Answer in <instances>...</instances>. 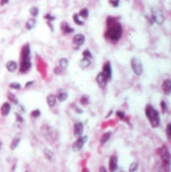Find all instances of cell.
<instances>
[{
    "label": "cell",
    "instance_id": "obj_1",
    "mask_svg": "<svg viewBox=\"0 0 171 172\" xmlns=\"http://www.w3.org/2000/svg\"><path fill=\"white\" fill-rule=\"evenodd\" d=\"M123 34V27L117 18L109 16L107 18V29L105 31V38L112 42L120 40Z\"/></svg>",
    "mask_w": 171,
    "mask_h": 172
},
{
    "label": "cell",
    "instance_id": "obj_2",
    "mask_svg": "<svg viewBox=\"0 0 171 172\" xmlns=\"http://www.w3.org/2000/svg\"><path fill=\"white\" fill-rule=\"evenodd\" d=\"M145 114H146V117L148 118V120L150 122V125L153 127V128L159 127V125H160L159 113H158V111L154 109L153 106L147 105L145 108Z\"/></svg>",
    "mask_w": 171,
    "mask_h": 172
},
{
    "label": "cell",
    "instance_id": "obj_3",
    "mask_svg": "<svg viewBox=\"0 0 171 172\" xmlns=\"http://www.w3.org/2000/svg\"><path fill=\"white\" fill-rule=\"evenodd\" d=\"M158 154L162 160V168L165 172H170V162H171V154L166 146H162L157 150Z\"/></svg>",
    "mask_w": 171,
    "mask_h": 172
},
{
    "label": "cell",
    "instance_id": "obj_4",
    "mask_svg": "<svg viewBox=\"0 0 171 172\" xmlns=\"http://www.w3.org/2000/svg\"><path fill=\"white\" fill-rule=\"evenodd\" d=\"M151 14H152V19H153V21L158 23V24H163V22L165 21V16H164V13H163V11L159 7L157 6L152 7Z\"/></svg>",
    "mask_w": 171,
    "mask_h": 172
},
{
    "label": "cell",
    "instance_id": "obj_5",
    "mask_svg": "<svg viewBox=\"0 0 171 172\" xmlns=\"http://www.w3.org/2000/svg\"><path fill=\"white\" fill-rule=\"evenodd\" d=\"M131 68L136 76H141L143 73V65H142L141 60L137 57H133L131 60Z\"/></svg>",
    "mask_w": 171,
    "mask_h": 172
},
{
    "label": "cell",
    "instance_id": "obj_6",
    "mask_svg": "<svg viewBox=\"0 0 171 172\" xmlns=\"http://www.w3.org/2000/svg\"><path fill=\"white\" fill-rule=\"evenodd\" d=\"M30 44L25 43L21 47V51H20V60H31L30 57Z\"/></svg>",
    "mask_w": 171,
    "mask_h": 172
},
{
    "label": "cell",
    "instance_id": "obj_7",
    "mask_svg": "<svg viewBox=\"0 0 171 172\" xmlns=\"http://www.w3.org/2000/svg\"><path fill=\"white\" fill-rule=\"evenodd\" d=\"M87 140H88V137L87 136H81L80 138H77L75 142H73V150L75 152H79L81 151V149H83L84 145H85V143L87 142Z\"/></svg>",
    "mask_w": 171,
    "mask_h": 172
},
{
    "label": "cell",
    "instance_id": "obj_8",
    "mask_svg": "<svg viewBox=\"0 0 171 172\" xmlns=\"http://www.w3.org/2000/svg\"><path fill=\"white\" fill-rule=\"evenodd\" d=\"M85 41H86V37H85V35L81 33L76 34L73 38V46H76V49H79V47L81 46H83V44L85 43Z\"/></svg>",
    "mask_w": 171,
    "mask_h": 172
},
{
    "label": "cell",
    "instance_id": "obj_9",
    "mask_svg": "<svg viewBox=\"0 0 171 172\" xmlns=\"http://www.w3.org/2000/svg\"><path fill=\"white\" fill-rule=\"evenodd\" d=\"M31 68H32V62H31V60H20L19 71L21 74H26L27 71H30Z\"/></svg>",
    "mask_w": 171,
    "mask_h": 172
},
{
    "label": "cell",
    "instance_id": "obj_10",
    "mask_svg": "<svg viewBox=\"0 0 171 172\" xmlns=\"http://www.w3.org/2000/svg\"><path fill=\"white\" fill-rule=\"evenodd\" d=\"M84 133V124L81 122H76L75 125H73V135L77 138L83 136Z\"/></svg>",
    "mask_w": 171,
    "mask_h": 172
},
{
    "label": "cell",
    "instance_id": "obj_11",
    "mask_svg": "<svg viewBox=\"0 0 171 172\" xmlns=\"http://www.w3.org/2000/svg\"><path fill=\"white\" fill-rule=\"evenodd\" d=\"M108 81H109V80H108L106 76H104V74H103L102 71H101V73H99L98 75H97V76H96L97 84H98L100 88H102V89H105L107 87Z\"/></svg>",
    "mask_w": 171,
    "mask_h": 172
},
{
    "label": "cell",
    "instance_id": "obj_12",
    "mask_svg": "<svg viewBox=\"0 0 171 172\" xmlns=\"http://www.w3.org/2000/svg\"><path fill=\"white\" fill-rule=\"evenodd\" d=\"M102 73L104 74V76H106L108 80L112 79V65L110 62H106L103 65V71Z\"/></svg>",
    "mask_w": 171,
    "mask_h": 172
},
{
    "label": "cell",
    "instance_id": "obj_13",
    "mask_svg": "<svg viewBox=\"0 0 171 172\" xmlns=\"http://www.w3.org/2000/svg\"><path fill=\"white\" fill-rule=\"evenodd\" d=\"M118 169V157L112 155L109 159V170L110 172H115Z\"/></svg>",
    "mask_w": 171,
    "mask_h": 172
},
{
    "label": "cell",
    "instance_id": "obj_14",
    "mask_svg": "<svg viewBox=\"0 0 171 172\" xmlns=\"http://www.w3.org/2000/svg\"><path fill=\"white\" fill-rule=\"evenodd\" d=\"M10 111H11V104L9 102H4L2 104L1 108H0V114H1L3 117H6V116L9 115Z\"/></svg>",
    "mask_w": 171,
    "mask_h": 172
},
{
    "label": "cell",
    "instance_id": "obj_15",
    "mask_svg": "<svg viewBox=\"0 0 171 172\" xmlns=\"http://www.w3.org/2000/svg\"><path fill=\"white\" fill-rule=\"evenodd\" d=\"M60 30L62 31L64 34H70L75 32V28L70 27V24H68V22H65V21H62V22L60 23Z\"/></svg>",
    "mask_w": 171,
    "mask_h": 172
},
{
    "label": "cell",
    "instance_id": "obj_16",
    "mask_svg": "<svg viewBox=\"0 0 171 172\" xmlns=\"http://www.w3.org/2000/svg\"><path fill=\"white\" fill-rule=\"evenodd\" d=\"M5 68L6 70L9 71V73H14V71H17L18 68V63L15 62V60H8L5 65Z\"/></svg>",
    "mask_w": 171,
    "mask_h": 172
},
{
    "label": "cell",
    "instance_id": "obj_17",
    "mask_svg": "<svg viewBox=\"0 0 171 172\" xmlns=\"http://www.w3.org/2000/svg\"><path fill=\"white\" fill-rule=\"evenodd\" d=\"M162 90L165 95L171 94V80H169V79L164 80V82H163L162 84Z\"/></svg>",
    "mask_w": 171,
    "mask_h": 172
},
{
    "label": "cell",
    "instance_id": "obj_18",
    "mask_svg": "<svg viewBox=\"0 0 171 172\" xmlns=\"http://www.w3.org/2000/svg\"><path fill=\"white\" fill-rule=\"evenodd\" d=\"M43 154H44V157H46L48 161H51V162H54V159H56L54 153L52 152L51 149H48V148H44V149H43Z\"/></svg>",
    "mask_w": 171,
    "mask_h": 172
},
{
    "label": "cell",
    "instance_id": "obj_19",
    "mask_svg": "<svg viewBox=\"0 0 171 172\" xmlns=\"http://www.w3.org/2000/svg\"><path fill=\"white\" fill-rule=\"evenodd\" d=\"M46 103H47V106L49 108H54V106L57 104V97L56 95L54 94H49L48 96L46 97Z\"/></svg>",
    "mask_w": 171,
    "mask_h": 172
},
{
    "label": "cell",
    "instance_id": "obj_20",
    "mask_svg": "<svg viewBox=\"0 0 171 172\" xmlns=\"http://www.w3.org/2000/svg\"><path fill=\"white\" fill-rule=\"evenodd\" d=\"M36 19L35 18H33V17H31L29 18L27 21L25 22V28L27 30H31V29H33L34 27H35V25H36Z\"/></svg>",
    "mask_w": 171,
    "mask_h": 172
},
{
    "label": "cell",
    "instance_id": "obj_21",
    "mask_svg": "<svg viewBox=\"0 0 171 172\" xmlns=\"http://www.w3.org/2000/svg\"><path fill=\"white\" fill-rule=\"evenodd\" d=\"M111 136H112V132H110V131H108V132H106V133L103 134L102 137H101V141H100L101 145L106 144V143L110 140V138H111Z\"/></svg>",
    "mask_w": 171,
    "mask_h": 172
},
{
    "label": "cell",
    "instance_id": "obj_22",
    "mask_svg": "<svg viewBox=\"0 0 171 172\" xmlns=\"http://www.w3.org/2000/svg\"><path fill=\"white\" fill-rule=\"evenodd\" d=\"M79 65H80V68H81L83 70H85V68H89L91 65V60H88V59L83 57V59L79 62Z\"/></svg>",
    "mask_w": 171,
    "mask_h": 172
},
{
    "label": "cell",
    "instance_id": "obj_23",
    "mask_svg": "<svg viewBox=\"0 0 171 172\" xmlns=\"http://www.w3.org/2000/svg\"><path fill=\"white\" fill-rule=\"evenodd\" d=\"M7 98H8V101L10 104H14V105H18L19 103H18V99H17V97H16V95H14L13 93L11 92H9L8 94H7Z\"/></svg>",
    "mask_w": 171,
    "mask_h": 172
},
{
    "label": "cell",
    "instance_id": "obj_24",
    "mask_svg": "<svg viewBox=\"0 0 171 172\" xmlns=\"http://www.w3.org/2000/svg\"><path fill=\"white\" fill-rule=\"evenodd\" d=\"M20 141H21V138L20 137H14V138L12 139L11 141V144H10V149L11 150H15L17 148V146L19 145Z\"/></svg>",
    "mask_w": 171,
    "mask_h": 172
},
{
    "label": "cell",
    "instance_id": "obj_25",
    "mask_svg": "<svg viewBox=\"0 0 171 172\" xmlns=\"http://www.w3.org/2000/svg\"><path fill=\"white\" fill-rule=\"evenodd\" d=\"M56 97H57V100L59 102H65V100L68 99V93H65V92H59Z\"/></svg>",
    "mask_w": 171,
    "mask_h": 172
},
{
    "label": "cell",
    "instance_id": "obj_26",
    "mask_svg": "<svg viewBox=\"0 0 171 172\" xmlns=\"http://www.w3.org/2000/svg\"><path fill=\"white\" fill-rule=\"evenodd\" d=\"M68 63H70V62H68V59H65V57H62L59 62V67L62 68V70H65V68H67L68 67Z\"/></svg>",
    "mask_w": 171,
    "mask_h": 172
},
{
    "label": "cell",
    "instance_id": "obj_27",
    "mask_svg": "<svg viewBox=\"0 0 171 172\" xmlns=\"http://www.w3.org/2000/svg\"><path fill=\"white\" fill-rule=\"evenodd\" d=\"M73 22H75L76 24L79 25V26H83V25H84V21L80 18V16H79L78 13H73Z\"/></svg>",
    "mask_w": 171,
    "mask_h": 172
},
{
    "label": "cell",
    "instance_id": "obj_28",
    "mask_svg": "<svg viewBox=\"0 0 171 172\" xmlns=\"http://www.w3.org/2000/svg\"><path fill=\"white\" fill-rule=\"evenodd\" d=\"M89 103H90V98H89L87 95H84V96L81 97L80 99V104L83 106H88Z\"/></svg>",
    "mask_w": 171,
    "mask_h": 172
},
{
    "label": "cell",
    "instance_id": "obj_29",
    "mask_svg": "<svg viewBox=\"0 0 171 172\" xmlns=\"http://www.w3.org/2000/svg\"><path fill=\"white\" fill-rule=\"evenodd\" d=\"M29 13L33 18H36V16H38L39 14V9L36 6H33L29 9Z\"/></svg>",
    "mask_w": 171,
    "mask_h": 172
},
{
    "label": "cell",
    "instance_id": "obj_30",
    "mask_svg": "<svg viewBox=\"0 0 171 172\" xmlns=\"http://www.w3.org/2000/svg\"><path fill=\"white\" fill-rule=\"evenodd\" d=\"M79 16L83 18H88L89 17V9L88 8H81L79 12Z\"/></svg>",
    "mask_w": 171,
    "mask_h": 172
},
{
    "label": "cell",
    "instance_id": "obj_31",
    "mask_svg": "<svg viewBox=\"0 0 171 172\" xmlns=\"http://www.w3.org/2000/svg\"><path fill=\"white\" fill-rule=\"evenodd\" d=\"M9 88L12 89V90H17V91H20L21 90V85L19 83H17V82H13V83L9 84Z\"/></svg>",
    "mask_w": 171,
    "mask_h": 172
},
{
    "label": "cell",
    "instance_id": "obj_32",
    "mask_svg": "<svg viewBox=\"0 0 171 172\" xmlns=\"http://www.w3.org/2000/svg\"><path fill=\"white\" fill-rule=\"evenodd\" d=\"M83 57L88 59V60L93 59V54H92V52L90 51V49H85V51H83Z\"/></svg>",
    "mask_w": 171,
    "mask_h": 172
},
{
    "label": "cell",
    "instance_id": "obj_33",
    "mask_svg": "<svg viewBox=\"0 0 171 172\" xmlns=\"http://www.w3.org/2000/svg\"><path fill=\"white\" fill-rule=\"evenodd\" d=\"M40 115H41V112H40V110H38V109L31 111V113H30V116L32 118H39Z\"/></svg>",
    "mask_w": 171,
    "mask_h": 172
},
{
    "label": "cell",
    "instance_id": "obj_34",
    "mask_svg": "<svg viewBox=\"0 0 171 172\" xmlns=\"http://www.w3.org/2000/svg\"><path fill=\"white\" fill-rule=\"evenodd\" d=\"M139 164L138 162H132L130 164V167H129V171L130 172H135L137 169H138Z\"/></svg>",
    "mask_w": 171,
    "mask_h": 172
},
{
    "label": "cell",
    "instance_id": "obj_35",
    "mask_svg": "<svg viewBox=\"0 0 171 172\" xmlns=\"http://www.w3.org/2000/svg\"><path fill=\"white\" fill-rule=\"evenodd\" d=\"M43 18L46 21H51V22H52L54 20H56V16H54V15L51 14V13H46V14L43 16Z\"/></svg>",
    "mask_w": 171,
    "mask_h": 172
},
{
    "label": "cell",
    "instance_id": "obj_36",
    "mask_svg": "<svg viewBox=\"0 0 171 172\" xmlns=\"http://www.w3.org/2000/svg\"><path fill=\"white\" fill-rule=\"evenodd\" d=\"M166 135H167L168 140L171 142V123L168 124L167 127H166Z\"/></svg>",
    "mask_w": 171,
    "mask_h": 172
},
{
    "label": "cell",
    "instance_id": "obj_37",
    "mask_svg": "<svg viewBox=\"0 0 171 172\" xmlns=\"http://www.w3.org/2000/svg\"><path fill=\"white\" fill-rule=\"evenodd\" d=\"M116 115H117V117L121 119V120H124L125 119V113L123 112V111H117V112H116Z\"/></svg>",
    "mask_w": 171,
    "mask_h": 172
},
{
    "label": "cell",
    "instance_id": "obj_38",
    "mask_svg": "<svg viewBox=\"0 0 171 172\" xmlns=\"http://www.w3.org/2000/svg\"><path fill=\"white\" fill-rule=\"evenodd\" d=\"M109 3L111 4L113 7H118L120 4V0H109Z\"/></svg>",
    "mask_w": 171,
    "mask_h": 172
},
{
    "label": "cell",
    "instance_id": "obj_39",
    "mask_svg": "<svg viewBox=\"0 0 171 172\" xmlns=\"http://www.w3.org/2000/svg\"><path fill=\"white\" fill-rule=\"evenodd\" d=\"M160 106H161V110L163 113H166L167 111V106H166V103H165L164 101H161V103H160Z\"/></svg>",
    "mask_w": 171,
    "mask_h": 172
},
{
    "label": "cell",
    "instance_id": "obj_40",
    "mask_svg": "<svg viewBox=\"0 0 171 172\" xmlns=\"http://www.w3.org/2000/svg\"><path fill=\"white\" fill-rule=\"evenodd\" d=\"M62 71H64V70H62V68H59V67H56V68H54V74H56V75H62Z\"/></svg>",
    "mask_w": 171,
    "mask_h": 172
},
{
    "label": "cell",
    "instance_id": "obj_41",
    "mask_svg": "<svg viewBox=\"0 0 171 172\" xmlns=\"http://www.w3.org/2000/svg\"><path fill=\"white\" fill-rule=\"evenodd\" d=\"M34 83H35L34 81H28L27 83L24 85V89H29L31 86H33Z\"/></svg>",
    "mask_w": 171,
    "mask_h": 172
},
{
    "label": "cell",
    "instance_id": "obj_42",
    "mask_svg": "<svg viewBox=\"0 0 171 172\" xmlns=\"http://www.w3.org/2000/svg\"><path fill=\"white\" fill-rule=\"evenodd\" d=\"M73 109H75L76 113H77V114H83V113H84V111L81 110V108H79L77 105H75V104H73Z\"/></svg>",
    "mask_w": 171,
    "mask_h": 172
},
{
    "label": "cell",
    "instance_id": "obj_43",
    "mask_svg": "<svg viewBox=\"0 0 171 172\" xmlns=\"http://www.w3.org/2000/svg\"><path fill=\"white\" fill-rule=\"evenodd\" d=\"M15 118H16V121L19 122V123H22V122H23V118H22V116L20 115V114L15 113Z\"/></svg>",
    "mask_w": 171,
    "mask_h": 172
},
{
    "label": "cell",
    "instance_id": "obj_44",
    "mask_svg": "<svg viewBox=\"0 0 171 172\" xmlns=\"http://www.w3.org/2000/svg\"><path fill=\"white\" fill-rule=\"evenodd\" d=\"M47 26H48V27L51 28V32H54V25H52V23L51 22V21H47Z\"/></svg>",
    "mask_w": 171,
    "mask_h": 172
},
{
    "label": "cell",
    "instance_id": "obj_45",
    "mask_svg": "<svg viewBox=\"0 0 171 172\" xmlns=\"http://www.w3.org/2000/svg\"><path fill=\"white\" fill-rule=\"evenodd\" d=\"M7 3H9V0H0V6H4Z\"/></svg>",
    "mask_w": 171,
    "mask_h": 172
},
{
    "label": "cell",
    "instance_id": "obj_46",
    "mask_svg": "<svg viewBox=\"0 0 171 172\" xmlns=\"http://www.w3.org/2000/svg\"><path fill=\"white\" fill-rule=\"evenodd\" d=\"M99 172H108V171H107V169L104 167V166H101L100 169H99Z\"/></svg>",
    "mask_w": 171,
    "mask_h": 172
},
{
    "label": "cell",
    "instance_id": "obj_47",
    "mask_svg": "<svg viewBox=\"0 0 171 172\" xmlns=\"http://www.w3.org/2000/svg\"><path fill=\"white\" fill-rule=\"evenodd\" d=\"M112 114H113V110H111V111H110V112H109V113H108V115L106 116V118H109V117H110V116H111V115H112Z\"/></svg>",
    "mask_w": 171,
    "mask_h": 172
},
{
    "label": "cell",
    "instance_id": "obj_48",
    "mask_svg": "<svg viewBox=\"0 0 171 172\" xmlns=\"http://www.w3.org/2000/svg\"><path fill=\"white\" fill-rule=\"evenodd\" d=\"M83 172H89L88 170H87V169L85 168V169H84V170H83Z\"/></svg>",
    "mask_w": 171,
    "mask_h": 172
},
{
    "label": "cell",
    "instance_id": "obj_49",
    "mask_svg": "<svg viewBox=\"0 0 171 172\" xmlns=\"http://www.w3.org/2000/svg\"><path fill=\"white\" fill-rule=\"evenodd\" d=\"M1 147H2V142L0 141V149H1Z\"/></svg>",
    "mask_w": 171,
    "mask_h": 172
},
{
    "label": "cell",
    "instance_id": "obj_50",
    "mask_svg": "<svg viewBox=\"0 0 171 172\" xmlns=\"http://www.w3.org/2000/svg\"><path fill=\"white\" fill-rule=\"evenodd\" d=\"M120 172H124V171H120Z\"/></svg>",
    "mask_w": 171,
    "mask_h": 172
},
{
    "label": "cell",
    "instance_id": "obj_51",
    "mask_svg": "<svg viewBox=\"0 0 171 172\" xmlns=\"http://www.w3.org/2000/svg\"><path fill=\"white\" fill-rule=\"evenodd\" d=\"M25 172H28V171H25Z\"/></svg>",
    "mask_w": 171,
    "mask_h": 172
}]
</instances>
